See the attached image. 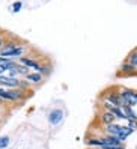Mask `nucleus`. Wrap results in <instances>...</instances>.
Listing matches in <instances>:
<instances>
[{"mask_svg":"<svg viewBox=\"0 0 137 149\" xmlns=\"http://www.w3.org/2000/svg\"><path fill=\"white\" fill-rule=\"evenodd\" d=\"M99 122L102 125H110V124H115L116 122V118L112 111H108V110H102L99 113Z\"/></svg>","mask_w":137,"mask_h":149,"instance_id":"obj_8","label":"nucleus"},{"mask_svg":"<svg viewBox=\"0 0 137 149\" xmlns=\"http://www.w3.org/2000/svg\"><path fill=\"white\" fill-rule=\"evenodd\" d=\"M15 71H17V74L18 75H21V77H26L29 72H30V68H27V66H24L23 63H20V62H17L15 63Z\"/></svg>","mask_w":137,"mask_h":149,"instance_id":"obj_13","label":"nucleus"},{"mask_svg":"<svg viewBox=\"0 0 137 149\" xmlns=\"http://www.w3.org/2000/svg\"><path fill=\"white\" fill-rule=\"evenodd\" d=\"M21 8H23V3L21 2H14L11 5V12H20Z\"/></svg>","mask_w":137,"mask_h":149,"instance_id":"obj_17","label":"nucleus"},{"mask_svg":"<svg viewBox=\"0 0 137 149\" xmlns=\"http://www.w3.org/2000/svg\"><path fill=\"white\" fill-rule=\"evenodd\" d=\"M20 78H12V77H6V75H0V86L5 89H15L20 87Z\"/></svg>","mask_w":137,"mask_h":149,"instance_id":"obj_5","label":"nucleus"},{"mask_svg":"<svg viewBox=\"0 0 137 149\" xmlns=\"http://www.w3.org/2000/svg\"><path fill=\"white\" fill-rule=\"evenodd\" d=\"M102 101L110 102L113 107H124L125 106L122 96H121V93H119V89L118 91H106L104 93H102Z\"/></svg>","mask_w":137,"mask_h":149,"instance_id":"obj_1","label":"nucleus"},{"mask_svg":"<svg viewBox=\"0 0 137 149\" xmlns=\"http://www.w3.org/2000/svg\"><path fill=\"white\" fill-rule=\"evenodd\" d=\"M136 111H137V109H136Z\"/></svg>","mask_w":137,"mask_h":149,"instance_id":"obj_25","label":"nucleus"},{"mask_svg":"<svg viewBox=\"0 0 137 149\" xmlns=\"http://www.w3.org/2000/svg\"><path fill=\"white\" fill-rule=\"evenodd\" d=\"M3 102H5V100H3V98H0V106H2Z\"/></svg>","mask_w":137,"mask_h":149,"instance_id":"obj_24","label":"nucleus"},{"mask_svg":"<svg viewBox=\"0 0 137 149\" xmlns=\"http://www.w3.org/2000/svg\"><path fill=\"white\" fill-rule=\"evenodd\" d=\"M5 45V39L2 38V36H0V50H2V47Z\"/></svg>","mask_w":137,"mask_h":149,"instance_id":"obj_22","label":"nucleus"},{"mask_svg":"<svg viewBox=\"0 0 137 149\" xmlns=\"http://www.w3.org/2000/svg\"><path fill=\"white\" fill-rule=\"evenodd\" d=\"M122 111L127 118V120H137V111H136V107H130V106H124L122 107Z\"/></svg>","mask_w":137,"mask_h":149,"instance_id":"obj_10","label":"nucleus"},{"mask_svg":"<svg viewBox=\"0 0 137 149\" xmlns=\"http://www.w3.org/2000/svg\"><path fill=\"white\" fill-rule=\"evenodd\" d=\"M20 63H23L24 66H27L30 69H33L35 72H39L41 74V69H42V65L39 62H36V60H33L32 57H27V56H23L20 59Z\"/></svg>","mask_w":137,"mask_h":149,"instance_id":"obj_6","label":"nucleus"},{"mask_svg":"<svg viewBox=\"0 0 137 149\" xmlns=\"http://www.w3.org/2000/svg\"><path fill=\"white\" fill-rule=\"evenodd\" d=\"M108 111L113 113L115 118H116V120H127V118H125V115H124V111H122V107H110Z\"/></svg>","mask_w":137,"mask_h":149,"instance_id":"obj_12","label":"nucleus"},{"mask_svg":"<svg viewBox=\"0 0 137 149\" xmlns=\"http://www.w3.org/2000/svg\"><path fill=\"white\" fill-rule=\"evenodd\" d=\"M14 65H15V60L14 62H9V63H0V75H5V72L8 69H11Z\"/></svg>","mask_w":137,"mask_h":149,"instance_id":"obj_15","label":"nucleus"},{"mask_svg":"<svg viewBox=\"0 0 137 149\" xmlns=\"http://www.w3.org/2000/svg\"><path fill=\"white\" fill-rule=\"evenodd\" d=\"M99 149H125L124 145H116V146H102Z\"/></svg>","mask_w":137,"mask_h":149,"instance_id":"obj_20","label":"nucleus"},{"mask_svg":"<svg viewBox=\"0 0 137 149\" xmlns=\"http://www.w3.org/2000/svg\"><path fill=\"white\" fill-rule=\"evenodd\" d=\"M24 80H27L30 84H41L42 81H44V75L33 71V72H29L27 75H26Z\"/></svg>","mask_w":137,"mask_h":149,"instance_id":"obj_9","label":"nucleus"},{"mask_svg":"<svg viewBox=\"0 0 137 149\" xmlns=\"http://www.w3.org/2000/svg\"><path fill=\"white\" fill-rule=\"evenodd\" d=\"M21 45V44L18 42H15V41H9V42H5V45L2 47V50H0V56H3V57H8V59H11V54L14 53V51L17 50ZM12 60V59H11Z\"/></svg>","mask_w":137,"mask_h":149,"instance_id":"obj_4","label":"nucleus"},{"mask_svg":"<svg viewBox=\"0 0 137 149\" xmlns=\"http://www.w3.org/2000/svg\"><path fill=\"white\" fill-rule=\"evenodd\" d=\"M119 93H121L125 106H130V107L137 106V92H134L131 89H127V87H121V89H119Z\"/></svg>","mask_w":137,"mask_h":149,"instance_id":"obj_3","label":"nucleus"},{"mask_svg":"<svg viewBox=\"0 0 137 149\" xmlns=\"http://www.w3.org/2000/svg\"><path fill=\"white\" fill-rule=\"evenodd\" d=\"M3 92H5V87L0 86V98H3Z\"/></svg>","mask_w":137,"mask_h":149,"instance_id":"obj_23","label":"nucleus"},{"mask_svg":"<svg viewBox=\"0 0 137 149\" xmlns=\"http://www.w3.org/2000/svg\"><path fill=\"white\" fill-rule=\"evenodd\" d=\"M11 142V139L8 137V136H3V137H0V149H5L8 148V145H9Z\"/></svg>","mask_w":137,"mask_h":149,"instance_id":"obj_16","label":"nucleus"},{"mask_svg":"<svg viewBox=\"0 0 137 149\" xmlns=\"http://www.w3.org/2000/svg\"><path fill=\"white\" fill-rule=\"evenodd\" d=\"M127 60H128V62H130V63L137 69V48H136V50H133L131 53L128 54V59H127Z\"/></svg>","mask_w":137,"mask_h":149,"instance_id":"obj_14","label":"nucleus"},{"mask_svg":"<svg viewBox=\"0 0 137 149\" xmlns=\"http://www.w3.org/2000/svg\"><path fill=\"white\" fill-rule=\"evenodd\" d=\"M137 71V69L130 63V62H128V60H127V62H124L122 65H121V68H119V72H121V74H134Z\"/></svg>","mask_w":137,"mask_h":149,"instance_id":"obj_11","label":"nucleus"},{"mask_svg":"<svg viewBox=\"0 0 137 149\" xmlns=\"http://www.w3.org/2000/svg\"><path fill=\"white\" fill-rule=\"evenodd\" d=\"M30 87H32V84H30L27 80H21V81H20V89H23V91L27 92V91L30 89Z\"/></svg>","mask_w":137,"mask_h":149,"instance_id":"obj_18","label":"nucleus"},{"mask_svg":"<svg viewBox=\"0 0 137 149\" xmlns=\"http://www.w3.org/2000/svg\"><path fill=\"white\" fill-rule=\"evenodd\" d=\"M63 119V111L61 109H54L48 113V122L50 125H59Z\"/></svg>","mask_w":137,"mask_h":149,"instance_id":"obj_7","label":"nucleus"},{"mask_svg":"<svg viewBox=\"0 0 137 149\" xmlns=\"http://www.w3.org/2000/svg\"><path fill=\"white\" fill-rule=\"evenodd\" d=\"M26 96H27L26 91L20 89V87H15V89H5V92H3V100L5 101L20 102L26 98Z\"/></svg>","mask_w":137,"mask_h":149,"instance_id":"obj_2","label":"nucleus"},{"mask_svg":"<svg viewBox=\"0 0 137 149\" xmlns=\"http://www.w3.org/2000/svg\"><path fill=\"white\" fill-rule=\"evenodd\" d=\"M9 62H14V60L8 59V57H3V56H0V63H9Z\"/></svg>","mask_w":137,"mask_h":149,"instance_id":"obj_21","label":"nucleus"},{"mask_svg":"<svg viewBox=\"0 0 137 149\" xmlns=\"http://www.w3.org/2000/svg\"><path fill=\"white\" fill-rule=\"evenodd\" d=\"M125 122H127L125 125H127L128 128H130V130H133V131H136V130H137V120H125Z\"/></svg>","mask_w":137,"mask_h":149,"instance_id":"obj_19","label":"nucleus"}]
</instances>
